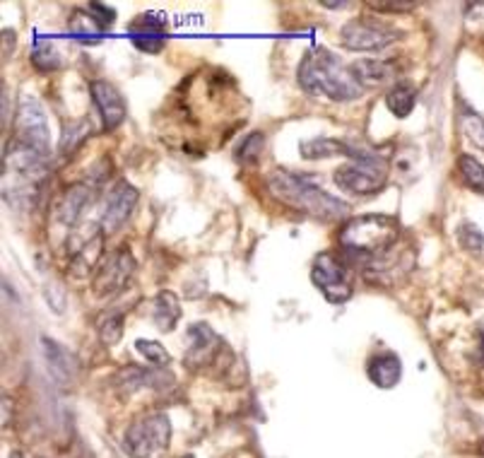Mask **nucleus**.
Segmentation results:
<instances>
[{
  "instance_id": "nucleus-12",
  "label": "nucleus",
  "mask_w": 484,
  "mask_h": 458,
  "mask_svg": "<svg viewBox=\"0 0 484 458\" xmlns=\"http://www.w3.org/2000/svg\"><path fill=\"white\" fill-rule=\"evenodd\" d=\"M140 194L138 188L133 186L131 181H116L114 188L108 191L107 203H104V212H101V229L104 232H118L121 227L131 220L133 210L138 208Z\"/></svg>"
},
{
  "instance_id": "nucleus-3",
  "label": "nucleus",
  "mask_w": 484,
  "mask_h": 458,
  "mask_svg": "<svg viewBox=\"0 0 484 458\" xmlns=\"http://www.w3.org/2000/svg\"><path fill=\"white\" fill-rule=\"evenodd\" d=\"M268 191L280 203L299 210L308 218L321 220V222H338V220H347V215H350V205L345 201H340L328 191H323L311 177H304V174H297V171H270Z\"/></svg>"
},
{
  "instance_id": "nucleus-7",
  "label": "nucleus",
  "mask_w": 484,
  "mask_h": 458,
  "mask_svg": "<svg viewBox=\"0 0 484 458\" xmlns=\"http://www.w3.org/2000/svg\"><path fill=\"white\" fill-rule=\"evenodd\" d=\"M138 271V261L133 256L128 244L116 246L107 258H101L99 268L94 271L92 278V292L99 299H114L121 292L131 288L133 278Z\"/></svg>"
},
{
  "instance_id": "nucleus-23",
  "label": "nucleus",
  "mask_w": 484,
  "mask_h": 458,
  "mask_svg": "<svg viewBox=\"0 0 484 458\" xmlns=\"http://www.w3.org/2000/svg\"><path fill=\"white\" fill-rule=\"evenodd\" d=\"M458 121H461V128L465 133V138L475 145L477 150H484V117L477 114L472 107L468 104H461V114H458Z\"/></svg>"
},
{
  "instance_id": "nucleus-5",
  "label": "nucleus",
  "mask_w": 484,
  "mask_h": 458,
  "mask_svg": "<svg viewBox=\"0 0 484 458\" xmlns=\"http://www.w3.org/2000/svg\"><path fill=\"white\" fill-rule=\"evenodd\" d=\"M171 422L164 412H150L133 419L124 432V451L131 458H150L169 446Z\"/></svg>"
},
{
  "instance_id": "nucleus-28",
  "label": "nucleus",
  "mask_w": 484,
  "mask_h": 458,
  "mask_svg": "<svg viewBox=\"0 0 484 458\" xmlns=\"http://www.w3.org/2000/svg\"><path fill=\"white\" fill-rule=\"evenodd\" d=\"M455 237H458V244L462 249L470 251V254H482L484 251V234L482 229L472 222H461L458 229H455Z\"/></svg>"
},
{
  "instance_id": "nucleus-22",
  "label": "nucleus",
  "mask_w": 484,
  "mask_h": 458,
  "mask_svg": "<svg viewBox=\"0 0 484 458\" xmlns=\"http://www.w3.org/2000/svg\"><path fill=\"white\" fill-rule=\"evenodd\" d=\"M31 65L39 70V73H54V70L61 68V54L58 48L47 39H37L34 47H31V56H30Z\"/></svg>"
},
{
  "instance_id": "nucleus-2",
  "label": "nucleus",
  "mask_w": 484,
  "mask_h": 458,
  "mask_svg": "<svg viewBox=\"0 0 484 458\" xmlns=\"http://www.w3.org/2000/svg\"><path fill=\"white\" fill-rule=\"evenodd\" d=\"M297 82L307 94L331 101H352L364 94L354 80L352 68L325 47H315L304 54L297 68Z\"/></svg>"
},
{
  "instance_id": "nucleus-30",
  "label": "nucleus",
  "mask_w": 484,
  "mask_h": 458,
  "mask_svg": "<svg viewBox=\"0 0 484 458\" xmlns=\"http://www.w3.org/2000/svg\"><path fill=\"white\" fill-rule=\"evenodd\" d=\"M371 10H376V13H412L417 8V3H369Z\"/></svg>"
},
{
  "instance_id": "nucleus-1",
  "label": "nucleus",
  "mask_w": 484,
  "mask_h": 458,
  "mask_svg": "<svg viewBox=\"0 0 484 458\" xmlns=\"http://www.w3.org/2000/svg\"><path fill=\"white\" fill-rule=\"evenodd\" d=\"M400 222L391 215H359L340 227V251L352 265H359L369 275L385 272L393 264V254L400 246Z\"/></svg>"
},
{
  "instance_id": "nucleus-11",
  "label": "nucleus",
  "mask_w": 484,
  "mask_h": 458,
  "mask_svg": "<svg viewBox=\"0 0 484 458\" xmlns=\"http://www.w3.org/2000/svg\"><path fill=\"white\" fill-rule=\"evenodd\" d=\"M90 97L97 114H99L101 131L111 133L124 124L128 117V104L124 94L118 92V87L111 85L108 80H92L90 82Z\"/></svg>"
},
{
  "instance_id": "nucleus-15",
  "label": "nucleus",
  "mask_w": 484,
  "mask_h": 458,
  "mask_svg": "<svg viewBox=\"0 0 484 458\" xmlns=\"http://www.w3.org/2000/svg\"><path fill=\"white\" fill-rule=\"evenodd\" d=\"M299 155L308 162H318V160H331V157H350L354 162H361L367 160L374 152L369 150H359L350 145V143H342L338 138H311L304 140L299 145Z\"/></svg>"
},
{
  "instance_id": "nucleus-6",
  "label": "nucleus",
  "mask_w": 484,
  "mask_h": 458,
  "mask_svg": "<svg viewBox=\"0 0 484 458\" xmlns=\"http://www.w3.org/2000/svg\"><path fill=\"white\" fill-rule=\"evenodd\" d=\"M400 39H402V30L391 22H384L381 17H354L340 30V44L350 51H364V54L385 51Z\"/></svg>"
},
{
  "instance_id": "nucleus-16",
  "label": "nucleus",
  "mask_w": 484,
  "mask_h": 458,
  "mask_svg": "<svg viewBox=\"0 0 484 458\" xmlns=\"http://www.w3.org/2000/svg\"><path fill=\"white\" fill-rule=\"evenodd\" d=\"M94 201V186L90 184H75V186L65 188V194L61 195V201L56 205L58 220L65 227H75L80 218L85 215V210L90 208V203Z\"/></svg>"
},
{
  "instance_id": "nucleus-21",
  "label": "nucleus",
  "mask_w": 484,
  "mask_h": 458,
  "mask_svg": "<svg viewBox=\"0 0 484 458\" xmlns=\"http://www.w3.org/2000/svg\"><path fill=\"white\" fill-rule=\"evenodd\" d=\"M265 148H268V135L263 131H251L246 138L238 143L237 150H234V160H237V164H241V167L251 169V167L261 164L263 155H265Z\"/></svg>"
},
{
  "instance_id": "nucleus-4",
  "label": "nucleus",
  "mask_w": 484,
  "mask_h": 458,
  "mask_svg": "<svg viewBox=\"0 0 484 458\" xmlns=\"http://www.w3.org/2000/svg\"><path fill=\"white\" fill-rule=\"evenodd\" d=\"M311 282L328 304H347L354 295L352 264L342 256V251H323L311 265Z\"/></svg>"
},
{
  "instance_id": "nucleus-31",
  "label": "nucleus",
  "mask_w": 484,
  "mask_h": 458,
  "mask_svg": "<svg viewBox=\"0 0 484 458\" xmlns=\"http://www.w3.org/2000/svg\"><path fill=\"white\" fill-rule=\"evenodd\" d=\"M477 341H480V355H482L484 359V326L477 328Z\"/></svg>"
},
{
  "instance_id": "nucleus-26",
  "label": "nucleus",
  "mask_w": 484,
  "mask_h": 458,
  "mask_svg": "<svg viewBox=\"0 0 484 458\" xmlns=\"http://www.w3.org/2000/svg\"><path fill=\"white\" fill-rule=\"evenodd\" d=\"M135 350H138L140 355L150 362V367L152 369H167L171 362L169 352H167V348L161 345V342L157 341H145V338H138L135 341Z\"/></svg>"
},
{
  "instance_id": "nucleus-20",
  "label": "nucleus",
  "mask_w": 484,
  "mask_h": 458,
  "mask_svg": "<svg viewBox=\"0 0 484 458\" xmlns=\"http://www.w3.org/2000/svg\"><path fill=\"white\" fill-rule=\"evenodd\" d=\"M385 107L395 118H408L417 107V87L408 80H398L385 92Z\"/></svg>"
},
{
  "instance_id": "nucleus-32",
  "label": "nucleus",
  "mask_w": 484,
  "mask_h": 458,
  "mask_svg": "<svg viewBox=\"0 0 484 458\" xmlns=\"http://www.w3.org/2000/svg\"><path fill=\"white\" fill-rule=\"evenodd\" d=\"M323 8H331V10H342V8H347V3H323Z\"/></svg>"
},
{
  "instance_id": "nucleus-34",
  "label": "nucleus",
  "mask_w": 484,
  "mask_h": 458,
  "mask_svg": "<svg viewBox=\"0 0 484 458\" xmlns=\"http://www.w3.org/2000/svg\"><path fill=\"white\" fill-rule=\"evenodd\" d=\"M10 458H24V456H22V454H13V456H10Z\"/></svg>"
},
{
  "instance_id": "nucleus-17",
  "label": "nucleus",
  "mask_w": 484,
  "mask_h": 458,
  "mask_svg": "<svg viewBox=\"0 0 484 458\" xmlns=\"http://www.w3.org/2000/svg\"><path fill=\"white\" fill-rule=\"evenodd\" d=\"M367 376L378 389H393L402 379V362L391 350L378 352V355L369 358V362H367Z\"/></svg>"
},
{
  "instance_id": "nucleus-19",
  "label": "nucleus",
  "mask_w": 484,
  "mask_h": 458,
  "mask_svg": "<svg viewBox=\"0 0 484 458\" xmlns=\"http://www.w3.org/2000/svg\"><path fill=\"white\" fill-rule=\"evenodd\" d=\"M181 302H178L177 292L171 289H161L152 299V321L154 326L160 328L161 333H171L177 324L181 321Z\"/></svg>"
},
{
  "instance_id": "nucleus-13",
  "label": "nucleus",
  "mask_w": 484,
  "mask_h": 458,
  "mask_svg": "<svg viewBox=\"0 0 484 458\" xmlns=\"http://www.w3.org/2000/svg\"><path fill=\"white\" fill-rule=\"evenodd\" d=\"M167 30L169 24L161 13H143L128 24V37L143 54H161L167 47Z\"/></svg>"
},
{
  "instance_id": "nucleus-9",
  "label": "nucleus",
  "mask_w": 484,
  "mask_h": 458,
  "mask_svg": "<svg viewBox=\"0 0 484 458\" xmlns=\"http://www.w3.org/2000/svg\"><path fill=\"white\" fill-rule=\"evenodd\" d=\"M15 140L44 152V155H51V133H48L47 111L41 107V101L34 99L31 94H24L17 101Z\"/></svg>"
},
{
  "instance_id": "nucleus-8",
  "label": "nucleus",
  "mask_w": 484,
  "mask_h": 458,
  "mask_svg": "<svg viewBox=\"0 0 484 458\" xmlns=\"http://www.w3.org/2000/svg\"><path fill=\"white\" fill-rule=\"evenodd\" d=\"M385 177H388L385 162L378 155H371L367 160H361V162L345 164V167L335 169L333 181L347 194L369 198V195H376L378 191H384Z\"/></svg>"
},
{
  "instance_id": "nucleus-29",
  "label": "nucleus",
  "mask_w": 484,
  "mask_h": 458,
  "mask_svg": "<svg viewBox=\"0 0 484 458\" xmlns=\"http://www.w3.org/2000/svg\"><path fill=\"white\" fill-rule=\"evenodd\" d=\"M87 10H90V20L99 31H107L116 22V10L104 5V3H90Z\"/></svg>"
},
{
  "instance_id": "nucleus-14",
  "label": "nucleus",
  "mask_w": 484,
  "mask_h": 458,
  "mask_svg": "<svg viewBox=\"0 0 484 458\" xmlns=\"http://www.w3.org/2000/svg\"><path fill=\"white\" fill-rule=\"evenodd\" d=\"M41 352H44L48 374H51V379L56 381V386L70 389L77 376L75 355H73L68 348H63L58 341H51V338H41Z\"/></svg>"
},
{
  "instance_id": "nucleus-24",
  "label": "nucleus",
  "mask_w": 484,
  "mask_h": 458,
  "mask_svg": "<svg viewBox=\"0 0 484 458\" xmlns=\"http://www.w3.org/2000/svg\"><path fill=\"white\" fill-rule=\"evenodd\" d=\"M458 174L461 181L470 191L475 194H484V164L472 155H461L458 157Z\"/></svg>"
},
{
  "instance_id": "nucleus-33",
  "label": "nucleus",
  "mask_w": 484,
  "mask_h": 458,
  "mask_svg": "<svg viewBox=\"0 0 484 458\" xmlns=\"http://www.w3.org/2000/svg\"><path fill=\"white\" fill-rule=\"evenodd\" d=\"M480 454H482V458H484V442L480 444Z\"/></svg>"
},
{
  "instance_id": "nucleus-18",
  "label": "nucleus",
  "mask_w": 484,
  "mask_h": 458,
  "mask_svg": "<svg viewBox=\"0 0 484 458\" xmlns=\"http://www.w3.org/2000/svg\"><path fill=\"white\" fill-rule=\"evenodd\" d=\"M354 80L359 82V87L374 90V87L385 85L388 80L395 78V63L393 61H378V58H361V61L350 63Z\"/></svg>"
},
{
  "instance_id": "nucleus-10",
  "label": "nucleus",
  "mask_w": 484,
  "mask_h": 458,
  "mask_svg": "<svg viewBox=\"0 0 484 458\" xmlns=\"http://www.w3.org/2000/svg\"><path fill=\"white\" fill-rule=\"evenodd\" d=\"M227 345L220 335L212 331V326L195 321L186 331V367L191 369H208L210 365H215L220 355H222Z\"/></svg>"
},
{
  "instance_id": "nucleus-27",
  "label": "nucleus",
  "mask_w": 484,
  "mask_h": 458,
  "mask_svg": "<svg viewBox=\"0 0 484 458\" xmlns=\"http://www.w3.org/2000/svg\"><path fill=\"white\" fill-rule=\"evenodd\" d=\"M90 133H92V125H90V121H87V118L77 121V124H73L70 128H65V131H63V138H61V143H58V150H61L63 155L75 152V150L80 148L82 143H85Z\"/></svg>"
},
{
  "instance_id": "nucleus-25",
  "label": "nucleus",
  "mask_w": 484,
  "mask_h": 458,
  "mask_svg": "<svg viewBox=\"0 0 484 458\" xmlns=\"http://www.w3.org/2000/svg\"><path fill=\"white\" fill-rule=\"evenodd\" d=\"M124 314L121 311H107L99 321H97V333H99L104 345H116L124 338Z\"/></svg>"
},
{
  "instance_id": "nucleus-35",
  "label": "nucleus",
  "mask_w": 484,
  "mask_h": 458,
  "mask_svg": "<svg viewBox=\"0 0 484 458\" xmlns=\"http://www.w3.org/2000/svg\"><path fill=\"white\" fill-rule=\"evenodd\" d=\"M184 458H195V456H191V454H188V456H184Z\"/></svg>"
}]
</instances>
